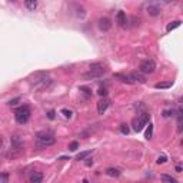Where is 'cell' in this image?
Listing matches in <instances>:
<instances>
[{
	"mask_svg": "<svg viewBox=\"0 0 183 183\" xmlns=\"http://www.w3.org/2000/svg\"><path fill=\"white\" fill-rule=\"evenodd\" d=\"M77 147H79V143L77 142H72L70 146H69V149H70V150H76Z\"/></svg>",
	"mask_w": 183,
	"mask_h": 183,
	"instance_id": "cell-31",
	"label": "cell"
},
{
	"mask_svg": "<svg viewBox=\"0 0 183 183\" xmlns=\"http://www.w3.org/2000/svg\"><path fill=\"white\" fill-rule=\"evenodd\" d=\"M116 22L120 27H126L127 24V17H126V13L123 10H119L117 14H116Z\"/></svg>",
	"mask_w": 183,
	"mask_h": 183,
	"instance_id": "cell-9",
	"label": "cell"
},
{
	"mask_svg": "<svg viewBox=\"0 0 183 183\" xmlns=\"http://www.w3.org/2000/svg\"><path fill=\"white\" fill-rule=\"evenodd\" d=\"M146 13L149 14V16L156 17L160 14V7L157 6V4H149V6L146 7Z\"/></svg>",
	"mask_w": 183,
	"mask_h": 183,
	"instance_id": "cell-11",
	"label": "cell"
},
{
	"mask_svg": "<svg viewBox=\"0 0 183 183\" xmlns=\"http://www.w3.org/2000/svg\"><path fill=\"white\" fill-rule=\"evenodd\" d=\"M56 143V136L52 130H42L36 135V145L37 147H49Z\"/></svg>",
	"mask_w": 183,
	"mask_h": 183,
	"instance_id": "cell-1",
	"label": "cell"
},
{
	"mask_svg": "<svg viewBox=\"0 0 183 183\" xmlns=\"http://www.w3.org/2000/svg\"><path fill=\"white\" fill-rule=\"evenodd\" d=\"M130 80L132 82H137V83H146V76L143 75V73H140V72H133V73H130L129 75Z\"/></svg>",
	"mask_w": 183,
	"mask_h": 183,
	"instance_id": "cell-10",
	"label": "cell"
},
{
	"mask_svg": "<svg viewBox=\"0 0 183 183\" xmlns=\"http://www.w3.org/2000/svg\"><path fill=\"white\" fill-rule=\"evenodd\" d=\"M86 166L87 167H90V166H93V159H89V157H86Z\"/></svg>",
	"mask_w": 183,
	"mask_h": 183,
	"instance_id": "cell-33",
	"label": "cell"
},
{
	"mask_svg": "<svg viewBox=\"0 0 183 183\" xmlns=\"http://www.w3.org/2000/svg\"><path fill=\"white\" fill-rule=\"evenodd\" d=\"M106 175L110 177H119L120 176V170L119 169H115V167H109L107 170H106Z\"/></svg>",
	"mask_w": 183,
	"mask_h": 183,
	"instance_id": "cell-14",
	"label": "cell"
},
{
	"mask_svg": "<svg viewBox=\"0 0 183 183\" xmlns=\"http://www.w3.org/2000/svg\"><path fill=\"white\" fill-rule=\"evenodd\" d=\"M160 179H162L163 182H169V183H176V182H177L175 177L169 176V175H162V176H160Z\"/></svg>",
	"mask_w": 183,
	"mask_h": 183,
	"instance_id": "cell-21",
	"label": "cell"
},
{
	"mask_svg": "<svg viewBox=\"0 0 183 183\" xmlns=\"http://www.w3.org/2000/svg\"><path fill=\"white\" fill-rule=\"evenodd\" d=\"M12 2H14V0H12Z\"/></svg>",
	"mask_w": 183,
	"mask_h": 183,
	"instance_id": "cell-37",
	"label": "cell"
},
{
	"mask_svg": "<svg viewBox=\"0 0 183 183\" xmlns=\"http://www.w3.org/2000/svg\"><path fill=\"white\" fill-rule=\"evenodd\" d=\"M102 69H106V66L103 65V63H100V62L92 63V65L89 66V70H102Z\"/></svg>",
	"mask_w": 183,
	"mask_h": 183,
	"instance_id": "cell-16",
	"label": "cell"
},
{
	"mask_svg": "<svg viewBox=\"0 0 183 183\" xmlns=\"http://www.w3.org/2000/svg\"><path fill=\"white\" fill-rule=\"evenodd\" d=\"M77 16L80 17V19H83V17L86 16V13H85V9H83V7H77Z\"/></svg>",
	"mask_w": 183,
	"mask_h": 183,
	"instance_id": "cell-26",
	"label": "cell"
},
{
	"mask_svg": "<svg viewBox=\"0 0 183 183\" xmlns=\"http://www.w3.org/2000/svg\"><path fill=\"white\" fill-rule=\"evenodd\" d=\"M30 182H32V183H40V182H43V175H42L40 172H34V173H32Z\"/></svg>",
	"mask_w": 183,
	"mask_h": 183,
	"instance_id": "cell-13",
	"label": "cell"
},
{
	"mask_svg": "<svg viewBox=\"0 0 183 183\" xmlns=\"http://www.w3.org/2000/svg\"><path fill=\"white\" fill-rule=\"evenodd\" d=\"M166 160H167L166 156H159L156 162H157V165H163V163H166Z\"/></svg>",
	"mask_w": 183,
	"mask_h": 183,
	"instance_id": "cell-30",
	"label": "cell"
},
{
	"mask_svg": "<svg viewBox=\"0 0 183 183\" xmlns=\"http://www.w3.org/2000/svg\"><path fill=\"white\" fill-rule=\"evenodd\" d=\"M150 2H156V3H160V4H169L175 0H150Z\"/></svg>",
	"mask_w": 183,
	"mask_h": 183,
	"instance_id": "cell-27",
	"label": "cell"
},
{
	"mask_svg": "<svg viewBox=\"0 0 183 183\" xmlns=\"http://www.w3.org/2000/svg\"><path fill=\"white\" fill-rule=\"evenodd\" d=\"M80 92H83V95H85V97H90L92 96V92L89 87H86V86H80Z\"/></svg>",
	"mask_w": 183,
	"mask_h": 183,
	"instance_id": "cell-23",
	"label": "cell"
},
{
	"mask_svg": "<svg viewBox=\"0 0 183 183\" xmlns=\"http://www.w3.org/2000/svg\"><path fill=\"white\" fill-rule=\"evenodd\" d=\"M120 132H122L123 135H127V133H129V127H127V125H122V126H120Z\"/></svg>",
	"mask_w": 183,
	"mask_h": 183,
	"instance_id": "cell-28",
	"label": "cell"
},
{
	"mask_svg": "<svg viewBox=\"0 0 183 183\" xmlns=\"http://www.w3.org/2000/svg\"><path fill=\"white\" fill-rule=\"evenodd\" d=\"M22 100V97H16V99H12V100H9V103H7V105L9 106H16L17 103L20 102Z\"/></svg>",
	"mask_w": 183,
	"mask_h": 183,
	"instance_id": "cell-25",
	"label": "cell"
},
{
	"mask_svg": "<svg viewBox=\"0 0 183 183\" xmlns=\"http://www.w3.org/2000/svg\"><path fill=\"white\" fill-rule=\"evenodd\" d=\"M106 72H107V69H102V70H89V72H86L85 75H83V77H86V79H96V77L103 76Z\"/></svg>",
	"mask_w": 183,
	"mask_h": 183,
	"instance_id": "cell-6",
	"label": "cell"
},
{
	"mask_svg": "<svg viewBox=\"0 0 183 183\" xmlns=\"http://www.w3.org/2000/svg\"><path fill=\"white\" fill-rule=\"evenodd\" d=\"M173 113H175V110H173V109L163 110V117H170V116H173Z\"/></svg>",
	"mask_w": 183,
	"mask_h": 183,
	"instance_id": "cell-24",
	"label": "cell"
},
{
	"mask_svg": "<svg viewBox=\"0 0 183 183\" xmlns=\"http://www.w3.org/2000/svg\"><path fill=\"white\" fill-rule=\"evenodd\" d=\"M155 87L156 89H169V87H172V82H162V83H156Z\"/></svg>",
	"mask_w": 183,
	"mask_h": 183,
	"instance_id": "cell-19",
	"label": "cell"
},
{
	"mask_svg": "<svg viewBox=\"0 0 183 183\" xmlns=\"http://www.w3.org/2000/svg\"><path fill=\"white\" fill-rule=\"evenodd\" d=\"M180 23H182V22H180V20L170 22V23L166 26V32H172L173 29H176V27H179V26H180Z\"/></svg>",
	"mask_w": 183,
	"mask_h": 183,
	"instance_id": "cell-18",
	"label": "cell"
},
{
	"mask_svg": "<svg viewBox=\"0 0 183 183\" xmlns=\"http://www.w3.org/2000/svg\"><path fill=\"white\" fill-rule=\"evenodd\" d=\"M60 113H62L63 116H65L66 119H70L72 116H73V112H72L70 109H66V107H65V109H62V110H60Z\"/></svg>",
	"mask_w": 183,
	"mask_h": 183,
	"instance_id": "cell-22",
	"label": "cell"
},
{
	"mask_svg": "<svg viewBox=\"0 0 183 183\" xmlns=\"http://www.w3.org/2000/svg\"><path fill=\"white\" fill-rule=\"evenodd\" d=\"M113 77L116 79V80H119L120 83H126V85H132L133 82L130 80L129 75H125V73H115L113 75Z\"/></svg>",
	"mask_w": 183,
	"mask_h": 183,
	"instance_id": "cell-12",
	"label": "cell"
},
{
	"mask_svg": "<svg viewBox=\"0 0 183 183\" xmlns=\"http://www.w3.org/2000/svg\"><path fill=\"white\" fill-rule=\"evenodd\" d=\"M14 117H16L17 123L24 125V123H27V120L30 119V109L27 107V106H22V107H19L16 112H14Z\"/></svg>",
	"mask_w": 183,
	"mask_h": 183,
	"instance_id": "cell-3",
	"label": "cell"
},
{
	"mask_svg": "<svg viewBox=\"0 0 183 183\" xmlns=\"http://www.w3.org/2000/svg\"><path fill=\"white\" fill-rule=\"evenodd\" d=\"M92 153H93V149L86 150V152H80V153L77 155V156H76V159H77V160H85L86 157H89V156H90Z\"/></svg>",
	"mask_w": 183,
	"mask_h": 183,
	"instance_id": "cell-17",
	"label": "cell"
},
{
	"mask_svg": "<svg viewBox=\"0 0 183 183\" xmlns=\"http://www.w3.org/2000/svg\"><path fill=\"white\" fill-rule=\"evenodd\" d=\"M97 93H99L100 96H106V95H107V90H106L105 87H100V89H99V92H97Z\"/></svg>",
	"mask_w": 183,
	"mask_h": 183,
	"instance_id": "cell-32",
	"label": "cell"
},
{
	"mask_svg": "<svg viewBox=\"0 0 183 183\" xmlns=\"http://www.w3.org/2000/svg\"><path fill=\"white\" fill-rule=\"evenodd\" d=\"M97 26H99V29L102 32H109L110 29H112V20L109 19V17H100L99 19V22H97Z\"/></svg>",
	"mask_w": 183,
	"mask_h": 183,
	"instance_id": "cell-5",
	"label": "cell"
},
{
	"mask_svg": "<svg viewBox=\"0 0 183 183\" xmlns=\"http://www.w3.org/2000/svg\"><path fill=\"white\" fill-rule=\"evenodd\" d=\"M180 170H182V166H176V172L180 173Z\"/></svg>",
	"mask_w": 183,
	"mask_h": 183,
	"instance_id": "cell-36",
	"label": "cell"
},
{
	"mask_svg": "<svg viewBox=\"0 0 183 183\" xmlns=\"http://www.w3.org/2000/svg\"><path fill=\"white\" fill-rule=\"evenodd\" d=\"M109 99H106V97H103V99H100L97 102V113L99 115H103V113L107 110V107H109Z\"/></svg>",
	"mask_w": 183,
	"mask_h": 183,
	"instance_id": "cell-8",
	"label": "cell"
},
{
	"mask_svg": "<svg viewBox=\"0 0 183 183\" xmlns=\"http://www.w3.org/2000/svg\"><path fill=\"white\" fill-rule=\"evenodd\" d=\"M24 6L29 10H34L37 7V0H24Z\"/></svg>",
	"mask_w": 183,
	"mask_h": 183,
	"instance_id": "cell-15",
	"label": "cell"
},
{
	"mask_svg": "<svg viewBox=\"0 0 183 183\" xmlns=\"http://www.w3.org/2000/svg\"><path fill=\"white\" fill-rule=\"evenodd\" d=\"M9 180V175L7 173H0V182H7Z\"/></svg>",
	"mask_w": 183,
	"mask_h": 183,
	"instance_id": "cell-29",
	"label": "cell"
},
{
	"mask_svg": "<svg viewBox=\"0 0 183 183\" xmlns=\"http://www.w3.org/2000/svg\"><path fill=\"white\" fill-rule=\"evenodd\" d=\"M47 117L50 119V120H53V119H54V112H53V110H50V112L47 113Z\"/></svg>",
	"mask_w": 183,
	"mask_h": 183,
	"instance_id": "cell-34",
	"label": "cell"
},
{
	"mask_svg": "<svg viewBox=\"0 0 183 183\" xmlns=\"http://www.w3.org/2000/svg\"><path fill=\"white\" fill-rule=\"evenodd\" d=\"M152 136H153V125H152V123H149V127L146 129L145 137H146V139H152Z\"/></svg>",
	"mask_w": 183,
	"mask_h": 183,
	"instance_id": "cell-20",
	"label": "cell"
},
{
	"mask_svg": "<svg viewBox=\"0 0 183 183\" xmlns=\"http://www.w3.org/2000/svg\"><path fill=\"white\" fill-rule=\"evenodd\" d=\"M156 70V63L152 60V59H147V60H143L140 63V72L146 73V75H150Z\"/></svg>",
	"mask_w": 183,
	"mask_h": 183,
	"instance_id": "cell-4",
	"label": "cell"
},
{
	"mask_svg": "<svg viewBox=\"0 0 183 183\" xmlns=\"http://www.w3.org/2000/svg\"><path fill=\"white\" fill-rule=\"evenodd\" d=\"M42 77L37 79V80H34V83L37 86H40V87H46V86H49L52 83V79L49 77L47 75H44V73H40Z\"/></svg>",
	"mask_w": 183,
	"mask_h": 183,
	"instance_id": "cell-7",
	"label": "cell"
},
{
	"mask_svg": "<svg viewBox=\"0 0 183 183\" xmlns=\"http://www.w3.org/2000/svg\"><path fill=\"white\" fill-rule=\"evenodd\" d=\"M149 119H150V115L147 112H142L137 115V117L133 119V129L136 132H142L145 129V126L149 123Z\"/></svg>",
	"mask_w": 183,
	"mask_h": 183,
	"instance_id": "cell-2",
	"label": "cell"
},
{
	"mask_svg": "<svg viewBox=\"0 0 183 183\" xmlns=\"http://www.w3.org/2000/svg\"><path fill=\"white\" fill-rule=\"evenodd\" d=\"M2 146H3V137L0 136V147H2Z\"/></svg>",
	"mask_w": 183,
	"mask_h": 183,
	"instance_id": "cell-35",
	"label": "cell"
}]
</instances>
